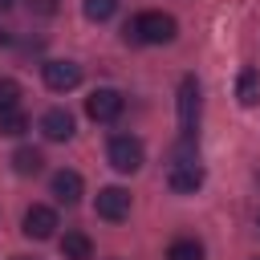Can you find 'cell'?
<instances>
[{
	"label": "cell",
	"mask_w": 260,
	"mask_h": 260,
	"mask_svg": "<svg viewBox=\"0 0 260 260\" xmlns=\"http://www.w3.org/2000/svg\"><path fill=\"white\" fill-rule=\"evenodd\" d=\"M175 16L167 12H138L130 24H126V41L134 45H171L175 41Z\"/></svg>",
	"instance_id": "cell-1"
},
{
	"label": "cell",
	"mask_w": 260,
	"mask_h": 260,
	"mask_svg": "<svg viewBox=\"0 0 260 260\" xmlns=\"http://www.w3.org/2000/svg\"><path fill=\"white\" fill-rule=\"evenodd\" d=\"M106 158H110V167H114V171L134 175V171L142 167L146 150H142V142H138V138H130V134H114V138H110V146H106Z\"/></svg>",
	"instance_id": "cell-2"
},
{
	"label": "cell",
	"mask_w": 260,
	"mask_h": 260,
	"mask_svg": "<svg viewBox=\"0 0 260 260\" xmlns=\"http://www.w3.org/2000/svg\"><path fill=\"white\" fill-rule=\"evenodd\" d=\"M179 130L187 138H195V126H199V110H203V98H199V81L195 77H183L179 81Z\"/></svg>",
	"instance_id": "cell-3"
},
{
	"label": "cell",
	"mask_w": 260,
	"mask_h": 260,
	"mask_svg": "<svg viewBox=\"0 0 260 260\" xmlns=\"http://www.w3.org/2000/svg\"><path fill=\"white\" fill-rule=\"evenodd\" d=\"M122 110H126V98H122L118 89H110V85H102V89H93V93L85 98V114H89L93 122H118Z\"/></svg>",
	"instance_id": "cell-4"
},
{
	"label": "cell",
	"mask_w": 260,
	"mask_h": 260,
	"mask_svg": "<svg viewBox=\"0 0 260 260\" xmlns=\"http://www.w3.org/2000/svg\"><path fill=\"white\" fill-rule=\"evenodd\" d=\"M93 211L102 219H110V223H122L130 215V191L126 187H102L98 199H93Z\"/></svg>",
	"instance_id": "cell-5"
},
{
	"label": "cell",
	"mask_w": 260,
	"mask_h": 260,
	"mask_svg": "<svg viewBox=\"0 0 260 260\" xmlns=\"http://www.w3.org/2000/svg\"><path fill=\"white\" fill-rule=\"evenodd\" d=\"M41 77L53 93H69L77 81H81V65L77 61H45L41 65Z\"/></svg>",
	"instance_id": "cell-6"
},
{
	"label": "cell",
	"mask_w": 260,
	"mask_h": 260,
	"mask_svg": "<svg viewBox=\"0 0 260 260\" xmlns=\"http://www.w3.org/2000/svg\"><path fill=\"white\" fill-rule=\"evenodd\" d=\"M167 187H171L175 195H195V191L203 187V167H199V158H191V162H171Z\"/></svg>",
	"instance_id": "cell-7"
},
{
	"label": "cell",
	"mask_w": 260,
	"mask_h": 260,
	"mask_svg": "<svg viewBox=\"0 0 260 260\" xmlns=\"http://www.w3.org/2000/svg\"><path fill=\"white\" fill-rule=\"evenodd\" d=\"M20 223H24L20 232H24L28 240H49V236H53V228H57V211H53V207H45V203H32V207L24 211V219H20Z\"/></svg>",
	"instance_id": "cell-8"
},
{
	"label": "cell",
	"mask_w": 260,
	"mask_h": 260,
	"mask_svg": "<svg viewBox=\"0 0 260 260\" xmlns=\"http://www.w3.org/2000/svg\"><path fill=\"white\" fill-rule=\"evenodd\" d=\"M41 134H45L49 142H69V138H73V114L61 110V106L45 110V114H41Z\"/></svg>",
	"instance_id": "cell-9"
},
{
	"label": "cell",
	"mask_w": 260,
	"mask_h": 260,
	"mask_svg": "<svg viewBox=\"0 0 260 260\" xmlns=\"http://www.w3.org/2000/svg\"><path fill=\"white\" fill-rule=\"evenodd\" d=\"M53 195H57V203H77L81 199V175L77 171H57L53 175Z\"/></svg>",
	"instance_id": "cell-10"
},
{
	"label": "cell",
	"mask_w": 260,
	"mask_h": 260,
	"mask_svg": "<svg viewBox=\"0 0 260 260\" xmlns=\"http://www.w3.org/2000/svg\"><path fill=\"white\" fill-rule=\"evenodd\" d=\"M61 256H65V260H89V256H93L89 236H85V232H65V236H61Z\"/></svg>",
	"instance_id": "cell-11"
},
{
	"label": "cell",
	"mask_w": 260,
	"mask_h": 260,
	"mask_svg": "<svg viewBox=\"0 0 260 260\" xmlns=\"http://www.w3.org/2000/svg\"><path fill=\"white\" fill-rule=\"evenodd\" d=\"M41 167H45V154L37 146H16L12 150V171L16 175H37Z\"/></svg>",
	"instance_id": "cell-12"
},
{
	"label": "cell",
	"mask_w": 260,
	"mask_h": 260,
	"mask_svg": "<svg viewBox=\"0 0 260 260\" xmlns=\"http://www.w3.org/2000/svg\"><path fill=\"white\" fill-rule=\"evenodd\" d=\"M24 130H28V114H24L20 106L0 110V134H4V138H20Z\"/></svg>",
	"instance_id": "cell-13"
},
{
	"label": "cell",
	"mask_w": 260,
	"mask_h": 260,
	"mask_svg": "<svg viewBox=\"0 0 260 260\" xmlns=\"http://www.w3.org/2000/svg\"><path fill=\"white\" fill-rule=\"evenodd\" d=\"M236 98H240V106H256V98H260V73H256V69H244V73H240Z\"/></svg>",
	"instance_id": "cell-14"
},
{
	"label": "cell",
	"mask_w": 260,
	"mask_h": 260,
	"mask_svg": "<svg viewBox=\"0 0 260 260\" xmlns=\"http://www.w3.org/2000/svg\"><path fill=\"white\" fill-rule=\"evenodd\" d=\"M81 12H85V20L102 24V20H110L118 12V0H81Z\"/></svg>",
	"instance_id": "cell-15"
},
{
	"label": "cell",
	"mask_w": 260,
	"mask_h": 260,
	"mask_svg": "<svg viewBox=\"0 0 260 260\" xmlns=\"http://www.w3.org/2000/svg\"><path fill=\"white\" fill-rule=\"evenodd\" d=\"M167 260H203V244L199 240H175L167 248Z\"/></svg>",
	"instance_id": "cell-16"
},
{
	"label": "cell",
	"mask_w": 260,
	"mask_h": 260,
	"mask_svg": "<svg viewBox=\"0 0 260 260\" xmlns=\"http://www.w3.org/2000/svg\"><path fill=\"white\" fill-rule=\"evenodd\" d=\"M12 106H20V81L0 77V110H12Z\"/></svg>",
	"instance_id": "cell-17"
},
{
	"label": "cell",
	"mask_w": 260,
	"mask_h": 260,
	"mask_svg": "<svg viewBox=\"0 0 260 260\" xmlns=\"http://www.w3.org/2000/svg\"><path fill=\"white\" fill-rule=\"evenodd\" d=\"M28 12L32 16H53L57 12V0H28Z\"/></svg>",
	"instance_id": "cell-18"
},
{
	"label": "cell",
	"mask_w": 260,
	"mask_h": 260,
	"mask_svg": "<svg viewBox=\"0 0 260 260\" xmlns=\"http://www.w3.org/2000/svg\"><path fill=\"white\" fill-rule=\"evenodd\" d=\"M8 4H12V0H0V8H8Z\"/></svg>",
	"instance_id": "cell-19"
},
{
	"label": "cell",
	"mask_w": 260,
	"mask_h": 260,
	"mask_svg": "<svg viewBox=\"0 0 260 260\" xmlns=\"http://www.w3.org/2000/svg\"><path fill=\"white\" fill-rule=\"evenodd\" d=\"M16 260H32V256H16Z\"/></svg>",
	"instance_id": "cell-20"
},
{
	"label": "cell",
	"mask_w": 260,
	"mask_h": 260,
	"mask_svg": "<svg viewBox=\"0 0 260 260\" xmlns=\"http://www.w3.org/2000/svg\"><path fill=\"white\" fill-rule=\"evenodd\" d=\"M110 260H118V256H110Z\"/></svg>",
	"instance_id": "cell-21"
},
{
	"label": "cell",
	"mask_w": 260,
	"mask_h": 260,
	"mask_svg": "<svg viewBox=\"0 0 260 260\" xmlns=\"http://www.w3.org/2000/svg\"><path fill=\"white\" fill-rule=\"evenodd\" d=\"M256 260H260V256H256Z\"/></svg>",
	"instance_id": "cell-22"
}]
</instances>
